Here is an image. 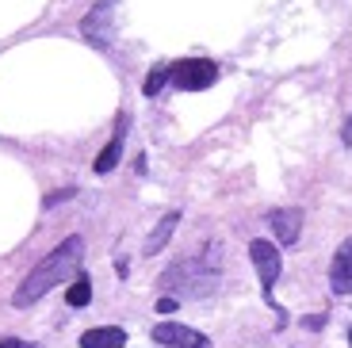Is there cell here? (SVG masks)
<instances>
[{
	"label": "cell",
	"instance_id": "e0dca14e",
	"mask_svg": "<svg viewBox=\"0 0 352 348\" xmlns=\"http://www.w3.org/2000/svg\"><path fill=\"white\" fill-rule=\"evenodd\" d=\"M349 345H352V329H349Z\"/></svg>",
	"mask_w": 352,
	"mask_h": 348
},
{
	"label": "cell",
	"instance_id": "2e32d148",
	"mask_svg": "<svg viewBox=\"0 0 352 348\" xmlns=\"http://www.w3.org/2000/svg\"><path fill=\"white\" fill-rule=\"evenodd\" d=\"M341 142H344V146H352V115H349V122H344V131H341Z\"/></svg>",
	"mask_w": 352,
	"mask_h": 348
},
{
	"label": "cell",
	"instance_id": "5bb4252c",
	"mask_svg": "<svg viewBox=\"0 0 352 348\" xmlns=\"http://www.w3.org/2000/svg\"><path fill=\"white\" fill-rule=\"evenodd\" d=\"M176 306H180V303H176V298H173V295H165V298H157V310H161V314H173V310H176Z\"/></svg>",
	"mask_w": 352,
	"mask_h": 348
},
{
	"label": "cell",
	"instance_id": "9c48e42d",
	"mask_svg": "<svg viewBox=\"0 0 352 348\" xmlns=\"http://www.w3.org/2000/svg\"><path fill=\"white\" fill-rule=\"evenodd\" d=\"M126 127H131V119H126V115H119V119H115V134H111V142H107V146L100 149V157L92 161L96 176L111 173V168L119 165V157H123V142H126Z\"/></svg>",
	"mask_w": 352,
	"mask_h": 348
},
{
	"label": "cell",
	"instance_id": "277c9868",
	"mask_svg": "<svg viewBox=\"0 0 352 348\" xmlns=\"http://www.w3.org/2000/svg\"><path fill=\"white\" fill-rule=\"evenodd\" d=\"M249 257H253V268H256V276H261V287H264V298L276 306V298H272V287H276V279H280V268H283V261H280V249H276L268 237H256L253 245H249ZM280 310V306H276Z\"/></svg>",
	"mask_w": 352,
	"mask_h": 348
},
{
	"label": "cell",
	"instance_id": "7a4b0ae2",
	"mask_svg": "<svg viewBox=\"0 0 352 348\" xmlns=\"http://www.w3.org/2000/svg\"><path fill=\"white\" fill-rule=\"evenodd\" d=\"M214 283H219V264H207L203 261H180L173 272L165 276V287H173V291H188V295H211L214 291Z\"/></svg>",
	"mask_w": 352,
	"mask_h": 348
},
{
	"label": "cell",
	"instance_id": "4fadbf2b",
	"mask_svg": "<svg viewBox=\"0 0 352 348\" xmlns=\"http://www.w3.org/2000/svg\"><path fill=\"white\" fill-rule=\"evenodd\" d=\"M165 80H168V61H157L150 69V77H146V88H142V92H146V96H157L161 88H165Z\"/></svg>",
	"mask_w": 352,
	"mask_h": 348
},
{
	"label": "cell",
	"instance_id": "ba28073f",
	"mask_svg": "<svg viewBox=\"0 0 352 348\" xmlns=\"http://www.w3.org/2000/svg\"><path fill=\"white\" fill-rule=\"evenodd\" d=\"M329 287L337 295H352V237H344L333 252V264H329Z\"/></svg>",
	"mask_w": 352,
	"mask_h": 348
},
{
	"label": "cell",
	"instance_id": "9a60e30c",
	"mask_svg": "<svg viewBox=\"0 0 352 348\" xmlns=\"http://www.w3.org/2000/svg\"><path fill=\"white\" fill-rule=\"evenodd\" d=\"M0 348H38V345H27V340H0Z\"/></svg>",
	"mask_w": 352,
	"mask_h": 348
},
{
	"label": "cell",
	"instance_id": "8fae6325",
	"mask_svg": "<svg viewBox=\"0 0 352 348\" xmlns=\"http://www.w3.org/2000/svg\"><path fill=\"white\" fill-rule=\"evenodd\" d=\"M176 222H180V210H168V215L161 218L157 226H153V234L146 237V245H142V252H146V257H157V252L168 245V237L176 234Z\"/></svg>",
	"mask_w": 352,
	"mask_h": 348
},
{
	"label": "cell",
	"instance_id": "30bf717a",
	"mask_svg": "<svg viewBox=\"0 0 352 348\" xmlns=\"http://www.w3.org/2000/svg\"><path fill=\"white\" fill-rule=\"evenodd\" d=\"M126 333L119 325H96V329L80 333V348H123Z\"/></svg>",
	"mask_w": 352,
	"mask_h": 348
},
{
	"label": "cell",
	"instance_id": "52a82bcc",
	"mask_svg": "<svg viewBox=\"0 0 352 348\" xmlns=\"http://www.w3.org/2000/svg\"><path fill=\"white\" fill-rule=\"evenodd\" d=\"M268 230L280 237L283 245H295L302 234V210L299 207H276L268 210Z\"/></svg>",
	"mask_w": 352,
	"mask_h": 348
},
{
	"label": "cell",
	"instance_id": "5b68a950",
	"mask_svg": "<svg viewBox=\"0 0 352 348\" xmlns=\"http://www.w3.org/2000/svg\"><path fill=\"white\" fill-rule=\"evenodd\" d=\"M115 4L119 0H96V8L85 16V23H80V31H85V39L92 46H107L111 43V16H115Z\"/></svg>",
	"mask_w": 352,
	"mask_h": 348
},
{
	"label": "cell",
	"instance_id": "3957f363",
	"mask_svg": "<svg viewBox=\"0 0 352 348\" xmlns=\"http://www.w3.org/2000/svg\"><path fill=\"white\" fill-rule=\"evenodd\" d=\"M168 80L184 92H199V88H211L219 80V65L207 58H180L168 65Z\"/></svg>",
	"mask_w": 352,
	"mask_h": 348
},
{
	"label": "cell",
	"instance_id": "7c38bea8",
	"mask_svg": "<svg viewBox=\"0 0 352 348\" xmlns=\"http://www.w3.org/2000/svg\"><path fill=\"white\" fill-rule=\"evenodd\" d=\"M88 303H92V283H88V276H77L69 287V306L73 310H85Z\"/></svg>",
	"mask_w": 352,
	"mask_h": 348
},
{
	"label": "cell",
	"instance_id": "6da1fadb",
	"mask_svg": "<svg viewBox=\"0 0 352 348\" xmlns=\"http://www.w3.org/2000/svg\"><path fill=\"white\" fill-rule=\"evenodd\" d=\"M80 257H85V237L69 234L62 245H58V249L50 252V257H43V261L31 268V276L19 283V291H16V298H12V303H16L19 310H23V306H31V303H38V298H43L46 291H54L62 279L77 276Z\"/></svg>",
	"mask_w": 352,
	"mask_h": 348
},
{
	"label": "cell",
	"instance_id": "8992f818",
	"mask_svg": "<svg viewBox=\"0 0 352 348\" xmlns=\"http://www.w3.org/2000/svg\"><path fill=\"white\" fill-rule=\"evenodd\" d=\"M153 340H157V345H168V348H214L199 329H192V325H176V322L153 325Z\"/></svg>",
	"mask_w": 352,
	"mask_h": 348
}]
</instances>
